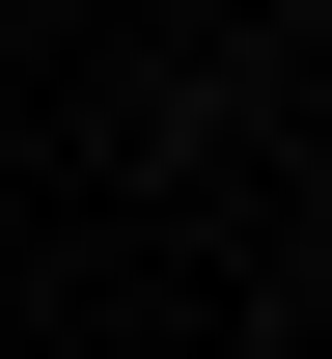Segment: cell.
<instances>
[{"instance_id": "obj_1", "label": "cell", "mask_w": 332, "mask_h": 359, "mask_svg": "<svg viewBox=\"0 0 332 359\" xmlns=\"http://www.w3.org/2000/svg\"><path fill=\"white\" fill-rule=\"evenodd\" d=\"M305 332H332V249H305Z\"/></svg>"}, {"instance_id": "obj_2", "label": "cell", "mask_w": 332, "mask_h": 359, "mask_svg": "<svg viewBox=\"0 0 332 359\" xmlns=\"http://www.w3.org/2000/svg\"><path fill=\"white\" fill-rule=\"evenodd\" d=\"M305 28H332V0H305Z\"/></svg>"}]
</instances>
